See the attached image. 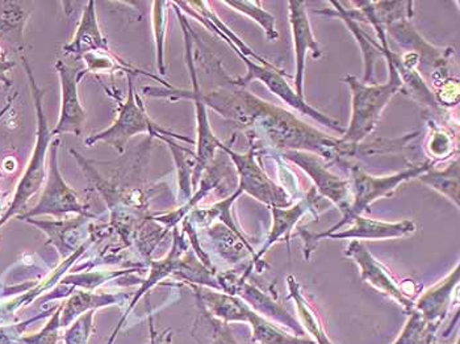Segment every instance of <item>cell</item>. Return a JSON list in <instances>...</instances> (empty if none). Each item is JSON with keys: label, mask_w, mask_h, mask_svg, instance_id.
<instances>
[{"label": "cell", "mask_w": 460, "mask_h": 344, "mask_svg": "<svg viewBox=\"0 0 460 344\" xmlns=\"http://www.w3.org/2000/svg\"><path fill=\"white\" fill-rule=\"evenodd\" d=\"M196 315L191 334L199 344H241L229 323L213 317L199 297H196Z\"/></svg>", "instance_id": "23"}, {"label": "cell", "mask_w": 460, "mask_h": 344, "mask_svg": "<svg viewBox=\"0 0 460 344\" xmlns=\"http://www.w3.org/2000/svg\"><path fill=\"white\" fill-rule=\"evenodd\" d=\"M329 4L333 8H331V10L317 11V13H320V15L334 16V18L342 20V22L348 25L349 30L353 33L358 44L360 45V50H362L363 54L365 75H363L362 84H374L375 62H376L379 57H383L382 45H380L379 42H375L374 40L359 27V22H355V20L349 16L348 11L343 7L342 3L329 2Z\"/></svg>", "instance_id": "21"}, {"label": "cell", "mask_w": 460, "mask_h": 344, "mask_svg": "<svg viewBox=\"0 0 460 344\" xmlns=\"http://www.w3.org/2000/svg\"><path fill=\"white\" fill-rule=\"evenodd\" d=\"M16 98H18V93H13V96L8 98L7 104L0 110V119H2L3 116L7 115L8 110H10L11 108H13V103H15Z\"/></svg>", "instance_id": "39"}, {"label": "cell", "mask_w": 460, "mask_h": 344, "mask_svg": "<svg viewBox=\"0 0 460 344\" xmlns=\"http://www.w3.org/2000/svg\"><path fill=\"white\" fill-rule=\"evenodd\" d=\"M459 263L442 281L422 293L419 300L414 301V310L420 313L428 322L442 325L446 315L450 312L454 295L459 286Z\"/></svg>", "instance_id": "17"}, {"label": "cell", "mask_w": 460, "mask_h": 344, "mask_svg": "<svg viewBox=\"0 0 460 344\" xmlns=\"http://www.w3.org/2000/svg\"><path fill=\"white\" fill-rule=\"evenodd\" d=\"M187 251L186 242H184V238L181 235H179L178 229L174 230V243H172V250H170L169 255L166 258L162 259V260L153 261L152 269H150L149 278L144 281L142 284L140 291L136 295L135 300L132 301V304L129 305V309L125 313L123 320L120 321L119 326L116 327L113 334L111 335L110 340H108L107 344H112L113 340L118 337L119 331H120L121 325H123L124 321L127 320L129 313L132 312V309L135 308L136 303L142 297V295H145L153 286L160 283L161 280H164V278L170 275H175L178 272L179 263H181V255Z\"/></svg>", "instance_id": "22"}, {"label": "cell", "mask_w": 460, "mask_h": 344, "mask_svg": "<svg viewBox=\"0 0 460 344\" xmlns=\"http://www.w3.org/2000/svg\"><path fill=\"white\" fill-rule=\"evenodd\" d=\"M248 323L252 327V342L255 344H316L312 340L284 331L279 325L250 309Z\"/></svg>", "instance_id": "26"}, {"label": "cell", "mask_w": 460, "mask_h": 344, "mask_svg": "<svg viewBox=\"0 0 460 344\" xmlns=\"http://www.w3.org/2000/svg\"><path fill=\"white\" fill-rule=\"evenodd\" d=\"M33 10L32 2L0 0V42H5L19 52L22 50L25 25Z\"/></svg>", "instance_id": "19"}, {"label": "cell", "mask_w": 460, "mask_h": 344, "mask_svg": "<svg viewBox=\"0 0 460 344\" xmlns=\"http://www.w3.org/2000/svg\"><path fill=\"white\" fill-rule=\"evenodd\" d=\"M414 232H416V224L411 220L400 221V223H383V221L371 220V218H366L363 216H357L351 223V226L348 229L338 230V232L331 233V234H323V233L314 234V233L299 229L297 235L303 237L304 242H305L304 255H305L306 260H309L312 252L317 247V242L321 240H397V238L413 234Z\"/></svg>", "instance_id": "9"}, {"label": "cell", "mask_w": 460, "mask_h": 344, "mask_svg": "<svg viewBox=\"0 0 460 344\" xmlns=\"http://www.w3.org/2000/svg\"><path fill=\"white\" fill-rule=\"evenodd\" d=\"M345 255L353 259L359 266L360 278L370 284L376 291L383 293L392 300L396 301L407 314H411L414 309V298L402 291V286L397 284L394 276L388 271L387 267L383 266L374 255L366 249L365 244L359 241H351L346 249Z\"/></svg>", "instance_id": "13"}, {"label": "cell", "mask_w": 460, "mask_h": 344, "mask_svg": "<svg viewBox=\"0 0 460 344\" xmlns=\"http://www.w3.org/2000/svg\"><path fill=\"white\" fill-rule=\"evenodd\" d=\"M22 61L25 74L28 76V82H30L33 105H35L37 119L36 144L32 155H31L30 163H28L27 169H25L24 173L20 178L13 201H11L10 207H7V210H5V213H3L2 218H0V229L13 216L22 212L25 206H27L28 201L31 200V198L41 190L42 184H44L45 179H47L45 161H47L48 152H49L50 144H52L54 139L44 110L45 91L36 84L35 75H33V71L31 69V65L28 64L27 58L22 57Z\"/></svg>", "instance_id": "1"}, {"label": "cell", "mask_w": 460, "mask_h": 344, "mask_svg": "<svg viewBox=\"0 0 460 344\" xmlns=\"http://www.w3.org/2000/svg\"><path fill=\"white\" fill-rule=\"evenodd\" d=\"M150 327V343L149 344H172V329L164 330V331H155V325H153V318H149Z\"/></svg>", "instance_id": "38"}, {"label": "cell", "mask_w": 460, "mask_h": 344, "mask_svg": "<svg viewBox=\"0 0 460 344\" xmlns=\"http://www.w3.org/2000/svg\"><path fill=\"white\" fill-rule=\"evenodd\" d=\"M209 240L217 250L218 255L228 263L235 264L243 261L248 255H255L254 247L248 238L240 237L226 225L218 223L207 229Z\"/></svg>", "instance_id": "24"}, {"label": "cell", "mask_w": 460, "mask_h": 344, "mask_svg": "<svg viewBox=\"0 0 460 344\" xmlns=\"http://www.w3.org/2000/svg\"><path fill=\"white\" fill-rule=\"evenodd\" d=\"M443 87L439 91V101L445 105H456L459 98V84L458 82L445 81L443 82Z\"/></svg>", "instance_id": "36"}, {"label": "cell", "mask_w": 460, "mask_h": 344, "mask_svg": "<svg viewBox=\"0 0 460 344\" xmlns=\"http://www.w3.org/2000/svg\"><path fill=\"white\" fill-rule=\"evenodd\" d=\"M64 52L76 57H84L90 53L111 52L107 39L99 27L95 2L87 3L75 36L69 44L65 45Z\"/></svg>", "instance_id": "18"}, {"label": "cell", "mask_w": 460, "mask_h": 344, "mask_svg": "<svg viewBox=\"0 0 460 344\" xmlns=\"http://www.w3.org/2000/svg\"><path fill=\"white\" fill-rule=\"evenodd\" d=\"M3 52L0 53V84H3L5 88H11L13 87V81L8 76V73L15 67L16 62L8 59L7 53Z\"/></svg>", "instance_id": "37"}, {"label": "cell", "mask_w": 460, "mask_h": 344, "mask_svg": "<svg viewBox=\"0 0 460 344\" xmlns=\"http://www.w3.org/2000/svg\"><path fill=\"white\" fill-rule=\"evenodd\" d=\"M280 155L304 170L314 181L321 198H326L332 201L338 207L342 217L349 212L351 204L350 183L332 172L321 156L308 152H297V150H287L280 153Z\"/></svg>", "instance_id": "11"}, {"label": "cell", "mask_w": 460, "mask_h": 344, "mask_svg": "<svg viewBox=\"0 0 460 344\" xmlns=\"http://www.w3.org/2000/svg\"><path fill=\"white\" fill-rule=\"evenodd\" d=\"M93 315L95 310H91L71 323L70 329L65 334V344H87L93 329Z\"/></svg>", "instance_id": "33"}, {"label": "cell", "mask_w": 460, "mask_h": 344, "mask_svg": "<svg viewBox=\"0 0 460 344\" xmlns=\"http://www.w3.org/2000/svg\"><path fill=\"white\" fill-rule=\"evenodd\" d=\"M2 212H3V198H2V193H0V218H2Z\"/></svg>", "instance_id": "40"}, {"label": "cell", "mask_w": 460, "mask_h": 344, "mask_svg": "<svg viewBox=\"0 0 460 344\" xmlns=\"http://www.w3.org/2000/svg\"><path fill=\"white\" fill-rule=\"evenodd\" d=\"M56 70L61 82V112L56 128L52 130L54 137L59 135L81 136L86 121V112L79 99V82L86 75V69L67 65L64 61L56 62Z\"/></svg>", "instance_id": "12"}, {"label": "cell", "mask_w": 460, "mask_h": 344, "mask_svg": "<svg viewBox=\"0 0 460 344\" xmlns=\"http://www.w3.org/2000/svg\"><path fill=\"white\" fill-rule=\"evenodd\" d=\"M64 305L56 309L52 320L47 326L32 337L22 338V342L27 344H57L58 340V331L61 329V313Z\"/></svg>", "instance_id": "34"}, {"label": "cell", "mask_w": 460, "mask_h": 344, "mask_svg": "<svg viewBox=\"0 0 460 344\" xmlns=\"http://www.w3.org/2000/svg\"><path fill=\"white\" fill-rule=\"evenodd\" d=\"M433 129L430 141H429L430 154L438 159L448 158L453 154V139L450 138L447 133L443 132L441 128L433 127Z\"/></svg>", "instance_id": "35"}, {"label": "cell", "mask_w": 460, "mask_h": 344, "mask_svg": "<svg viewBox=\"0 0 460 344\" xmlns=\"http://www.w3.org/2000/svg\"><path fill=\"white\" fill-rule=\"evenodd\" d=\"M289 24H291L292 39H294L295 57H296V74H295V88L297 95L304 98V73H305L306 53L311 50L314 58L323 57L319 42L312 32L311 22L306 13V3L301 0L288 2Z\"/></svg>", "instance_id": "15"}, {"label": "cell", "mask_w": 460, "mask_h": 344, "mask_svg": "<svg viewBox=\"0 0 460 344\" xmlns=\"http://www.w3.org/2000/svg\"><path fill=\"white\" fill-rule=\"evenodd\" d=\"M61 141L54 138L49 146V172H47V186L42 190L41 198L30 212L19 216V220L25 221L39 216L50 215L59 218L65 215L75 213L79 216L93 217L89 207L79 201L78 193L67 186L62 178L58 167V149Z\"/></svg>", "instance_id": "7"}, {"label": "cell", "mask_w": 460, "mask_h": 344, "mask_svg": "<svg viewBox=\"0 0 460 344\" xmlns=\"http://www.w3.org/2000/svg\"><path fill=\"white\" fill-rule=\"evenodd\" d=\"M221 152L228 155L238 173V190L254 198L255 200L266 204L269 207H288L294 206V198L284 190L283 186L275 183L262 167L258 164L257 154L260 147L252 144L248 152H234L226 144L221 145Z\"/></svg>", "instance_id": "5"}, {"label": "cell", "mask_w": 460, "mask_h": 344, "mask_svg": "<svg viewBox=\"0 0 460 344\" xmlns=\"http://www.w3.org/2000/svg\"><path fill=\"white\" fill-rule=\"evenodd\" d=\"M217 280L221 291L228 293V295H237L250 309L254 310L258 314L262 315L271 322L275 321V322L279 323V326L287 327L299 337L305 335V331H304L296 318L292 317L271 295L261 291L252 284H249L246 278H243V275L238 276L235 272H226V274L218 276Z\"/></svg>", "instance_id": "10"}, {"label": "cell", "mask_w": 460, "mask_h": 344, "mask_svg": "<svg viewBox=\"0 0 460 344\" xmlns=\"http://www.w3.org/2000/svg\"><path fill=\"white\" fill-rule=\"evenodd\" d=\"M237 54L238 57L245 62L248 71H246L245 76H238V78L233 79V84H234L235 86L246 88L252 82H262L272 93H275L278 98L282 99L284 103L296 110L301 115L309 116V118L320 122L323 127L329 128V129L333 130V132L338 133V135L343 136L346 130L345 128L341 127L340 122L329 118L325 113H321L316 108L311 107V105L304 101V98H300L296 91L284 79L286 73H284L283 70H280L279 67L277 66H263V65L252 61V59L243 56L241 52H237Z\"/></svg>", "instance_id": "6"}, {"label": "cell", "mask_w": 460, "mask_h": 344, "mask_svg": "<svg viewBox=\"0 0 460 344\" xmlns=\"http://www.w3.org/2000/svg\"><path fill=\"white\" fill-rule=\"evenodd\" d=\"M142 93L149 98L167 99L172 101H181V99L194 101L198 142H196V166L194 176H192V189H198L201 176L215 159L216 152L220 150V146L223 145V142L212 132L206 105L201 103L200 99L191 93V91L181 90V88L145 87L142 88Z\"/></svg>", "instance_id": "8"}, {"label": "cell", "mask_w": 460, "mask_h": 344, "mask_svg": "<svg viewBox=\"0 0 460 344\" xmlns=\"http://www.w3.org/2000/svg\"><path fill=\"white\" fill-rule=\"evenodd\" d=\"M224 4L234 8L238 13L249 16L250 19L254 20L263 31H265L267 40L269 41H275L279 37L277 28H275V16L267 13L261 7L260 2H224Z\"/></svg>", "instance_id": "31"}, {"label": "cell", "mask_w": 460, "mask_h": 344, "mask_svg": "<svg viewBox=\"0 0 460 344\" xmlns=\"http://www.w3.org/2000/svg\"><path fill=\"white\" fill-rule=\"evenodd\" d=\"M390 79L387 84H365L353 75L343 81L351 90V120L341 141L346 144H359L374 132L383 110L390 103L396 93L402 91V79L396 69L388 64Z\"/></svg>", "instance_id": "2"}, {"label": "cell", "mask_w": 460, "mask_h": 344, "mask_svg": "<svg viewBox=\"0 0 460 344\" xmlns=\"http://www.w3.org/2000/svg\"><path fill=\"white\" fill-rule=\"evenodd\" d=\"M190 286L194 289L196 297H199L213 317L226 323H248L250 308L237 295L215 291L207 287L194 286V284Z\"/></svg>", "instance_id": "20"}, {"label": "cell", "mask_w": 460, "mask_h": 344, "mask_svg": "<svg viewBox=\"0 0 460 344\" xmlns=\"http://www.w3.org/2000/svg\"><path fill=\"white\" fill-rule=\"evenodd\" d=\"M120 298L121 295H110V293H103V295L90 292L74 293L62 308L61 327L71 325L76 317L91 310L115 305Z\"/></svg>", "instance_id": "27"}, {"label": "cell", "mask_w": 460, "mask_h": 344, "mask_svg": "<svg viewBox=\"0 0 460 344\" xmlns=\"http://www.w3.org/2000/svg\"><path fill=\"white\" fill-rule=\"evenodd\" d=\"M421 183L430 187L437 192L441 193L446 198L460 206V186H459V159L454 161L447 169L438 172V170L430 169L422 173L419 178Z\"/></svg>", "instance_id": "29"}, {"label": "cell", "mask_w": 460, "mask_h": 344, "mask_svg": "<svg viewBox=\"0 0 460 344\" xmlns=\"http://www.w3.org/2000/svg\"><path fill=\"white\" fill-rule=\"evenodd\" d=\"M161 141L166 142L174 155L175 164L178 170L179 198L181 203H189L192 198V176H194L196 166V153L181 146L174 138L160 137Z\"/></svg>", "instance_id": "28"}, {"label": "cell", "mask_w": 460, "mask_h": 344, "mask_svg": "<svg viewBox=\"0 0 460 344\" xmlns=\"http://www.w3.org/2000/svg\"><path fill=\"white\" fill-rule=\"evenodd\" d=\"M431 162H424V163L411 166L408 169L402 170L400 172L392 173V175L374 176L360 169L359 166L350 167V192L351 204L349 212L343 216L340 223L332 226L331 229L323 232V234H331L336 233L341 227L353 223L357 216H362L365 212H370L372 203L380 198H390L392 193L402 186L405 181L411 179H417L422 173L433 169Z\"/></svg>", "instance_id": "3"}, {"label": "cell", "mask_w": 460, "mask_h": 344, "mask_svg": "<svg viewBox=\"0 0 460 344\" xmlns=\"http://www.w3.org/2000/svg\"><path fill=\"white\" fill-rule=\"evenodd\" d=\"M408 315L407 323H405L402 334L394 340V344H436V334L441 325L428 322L414 309Z\"/></svg>", "instance_id": "30"}, {"label": "cell", "mask_w": 460, "mask_h": 344, "mask_svg": "<svg viewBox=\"0 0 460 344\" xmlns=\"http://www.w3.org/2000/svg\"><path fill=\"white\" fill-rule=\"evenodd\" d=\"M128 84H129V90H128L127 101L120 104L118 119L103 132L90 136L84 141L87 146H93L98 142H106V144L115 147L119 153H123L127 142L135 136L142 135V133H147V135L155 138L164 136V137L179 139V141H184L187 144H195L191 138L170 132V130L164 129L160 125L155 124L147 116L140 95L135 93L132 74H128Z\"/></svg>", "instance_id": "4"}, {"label": "cell", "mask_w": 460, "mask_h": 344, "mask_svg": "<svg viewBox=\"0 0 460 344\" xmlns=\"http://www.w3.org/2000/svg\"><path fill=\"white\" fill-rule=\"evenodd\" d=\"M166 5L167 2L153 3V31H155V49H157V67L161 75L166 74L164 65V37H166Z\"/></svg>", "instance_id": "32"}, {"label": "cell", "mask_w": 460, "mask_h": 344, "mask_svg": "<svg viewBox=\"0 0 460 344\" xmlns=\"http://www.w3.org/2000/svg\"><path fill=\"white\" fill-rule=\"evenodd\" d=\"M320 198H323L317 195L316 189H312L295 206L288 207H269L272 215L271 230H270L269 237H267L262 249L255 252L254 257H252V264L249 266L250 269H257V271L261 272V258L269 251L272 244L277 243L282 238L288 242L292 230L295 229V226H296L304 216L308 215V213H314V217H317L316 210Z\"/></svg>", "instance_id": "14"}, {"label": "cell", "mask_w": 460, "mask_h": 344, "mask_svg": "<svg viewBox=\"0 0 460 344\" xmlns=\"http://www.w3.org/2000/svg\"><path fill=\"white\" fill-rule=\"evenodd\" d=\"M385 33L396 40L405 49H408V53L416 54L420 58V64L422 62V64L430 65L436 70V75L439 74V71L446 73V65H447L448 57L451 56V49L445 52V50L437 49L433 45L426 42L414 30L411 19H402L392 22L385 27Z\"/></svg>", "instance_id": "16"}, {"label": "cell", "mask_w": 460, "mask_h": 344, "mask_svg": "<svg viewBox=\"0 0 460 344\" xmlns=\"http://www.w3.org/2000/svg\"><path fill=\"white\" fill-rule=\"evenodd\" d=\"M287 286H288L289 297L294 300L295 306H296L297 317H299V323L304 331L308 332L314 338L312 340L316 344H336L332 342L331 338L326 335L319 314L306 300L295 276L289 275L287 278Z\"/></svg>", "instance_id": "25"}]
</instances>
